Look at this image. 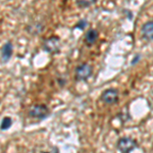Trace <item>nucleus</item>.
<instances>
[{"mask_svg": "<svg viewBox=\"0 0 153 153\" xmlns=\"http://www.w3.org/2000/svg\"><path fill=\"white\" fill-rule=\"evenodd\" d=\"M61 48V40L58 36H51L45 39L43 42V49L47 53L56 54L60 51Z\"/></svg>", "mask_w": 153, "mask_h": 153, "instance_id": "nucleus-3", "label": "nucleus"}, {"mask_svg": "<svg viewBox=\"0 0 153 153\" xmlns=\"http://www.w3.org/2000/svg\"><path fill=\"white\" fill-rule=\"evenodd\" d=\"M88 26V21L86 19H80V21L78 22V23L76 24V28L81 30V31H83V30L86 29V27Z\"/></svg>", "mask_w": 153, "mask_h": 153, "instance_id": "nucleus-11", "label": "nucleus"}, {"mask_svg": "<svg viewBox=\"0 0 153 153\" xmlns=\"http://www.w3.org/2000/svg\"><path fill=\"white\" fill-rule=\"evenodd\" d=\"M140 59H141V54L140 53H137L136 55L134 56V58H133V60L131 61V65H137L138 61H140Z\"/></svg>", "mask_w": 153, "mask_h": 153, "instance_id": "nucleus-12", "label": "nucleus"}, {"mask_svg": "<svg viewBox=\"0 0 153 153\" xmlns=\"http://www.w3.org/2000/svg\"><path fill=\"white\" fill-rule=\"evenodd\" d=\"M13 54V46L10 41H7L1 48V63H6Z\"/></svg>", "mask_w": 153, "mask_h": 153, "instance_id": "nucleus-6", "label": "nucleus"}, {"mask_svg": "<svg viewBox=\"0 0 153 153\" xmlns=\"http://www.w3.org/2000/svg\"><path fill=\"white\" fill-rule=\"evenodd\" d=\"M50 114V110L45 104L32 105L29 109V115L38 120H43L47 118Z\"/></svg>", "mask_w": 153, "mask_h": 153, "instance_id": "nucleus-2", "label": "nucleus"}, {"mask_svg": "<svg viewBox=\"0 0 153 153\" xmlns=\"http://www.w3.org/2000/svg\"><path fill=\"white\" fill-rule=\"evenodd\" d=\"M138 143L135 139L130 137H123L117 143V148L120 153H131L138 148Z\"/></svg>", "mask_w": 153, "mask_h": 153, "instance_id": "nucleus-4", "label": "nucleus"}, {"mask_svg": "<svg viewBox=\"0 0 153 153\" xmlns=\"http://www.w3.org/2000/svg\"><path fill=\"white\" fill-rule=\"evenodd\" d=\"M98 37H99V34H98L97 30L89 29L86 32V35H85V44L87 46L94 45L98 40Z\"/></svg>", "mask_w": 153, "mask_h": 153, "instance_id": "nucleus-8", "label": "nucleus"}, {"mask_svg": "<svg viewBox=\"0 0 153 153\" xmlns=\"http://www.w3.org/2000/svg\"><path fill=\"white\" fill-rule=\"evenodd\" d=\"M11 126H12V120H11V118L8 117H4L3 120H2V122H1V131L8 130Z\"/></svg>", "mask_w": 153, "mask_h": 153, "instance_id": "nucleus-9", "label": "nucleus"}, {"mask_svg": "<svg viewBox=\"0 0 153 153\" xmlns=\"http://www.w3.org/2000/svg\"><path fill=\"white\" fill-rule=\"evenodd\" d=\"M93 73V68L89 63L84 62L78 65L75 71V80L76 82H85L91 78Z\"/></svg>", "mask_w": 153, "mask_h": 153, "instance_id": "nucleus-1", "label": "nucleus"}, {"mask_svg": "<svg viewBox=\"0 0 153 153\" xmlns=\"http://www.w3.org/2000/svg\"><path fill=\"white\" fill-rule=\"evenodd\" d=\"M142 37L146 41H153V19L148 21L142 26Z\"/></svg>", "mask_w": 153, "mask_h": 153, "instance_id": "nucleus-7", "label": "nucleus"}, {"mask_svg": "<svg viewBox=\"0 0 153 153\" xmlns=\"http://www.w3.org/2000/svg\"><path fill=\"white\" fill-rule=\"evenodd\" d=\"M118 98H120L118 91L114 88L106 89V90L103 91L102 94L100 96V100L107 105H112V104L117 103Z\"/></svg>", "mask_w": 153, "mask_h": 153, "instance_id": "nucleus-5", "label": "nucleus"}, {"mask_svg": "<svg viewBox=\"0 0 153 153\" xmlns=\"http://www.w3.org/2000/svg\"><path fill=\"white\" fill-rule=\"evenodd\" d=\"M95 0H89V1H86V0H79L76 1V5L81 8H85V7H89L93 4H95Z\"/></svg>", "mask_w": 153, "mask_h": 153, "instance_id": "nucleus-10", "label": "nucleus"}]
</instances>
